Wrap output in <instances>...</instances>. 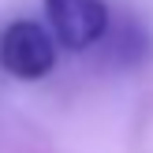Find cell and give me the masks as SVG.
I'll list each match as a JSON object with an SVG mask.
<instances>
[{"mask_svg":"<svg viewBox=\"0 0 153 153\" xmlns=\"http://www.w3.org/2000/svg\"><path fill=\"white\" fill-rule=\"evenodd\" d=\"M49 30L71 52L94 49L112 26V11L105 0H41Z\"/></svg>","mask_w":153,"mask_h":153,"instance_id":"cell-2","label":"cell"},{"mask_svg":"<svg viewBox=\"0 0 153 153\" xmlns=\"http://www.w3.org/2000/svg\"><path fill=\"white\" fill-rule=\"evenodd\" d=\"M56 34L34 19H19L0 34V67L19 82H37L56 64Z\"/></svg>","mask_w":153,"mask_h":153,"instance_id":"cell-1","label":"cell"}]
</instances>
